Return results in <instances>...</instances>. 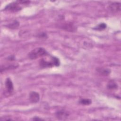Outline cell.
<instances>
[{"label":"cell","instance_id":"1","mask_svg":"<svg viewBox=\"0 0 121 121\" xmlns=\"http://www.w3.org/2000/svg\"><path fill=\"white\" fill-rule=\"evenodd\" d=\"M60 62L58 58L55 57H52L51 61H47L44 59H42L39 61V65L41 68H51L53 66H59Z\"/></svg>","mask_w":121,"mask_h":121},{"label":"cell","instance_id":"14","mask_svg":"<svg viewBox=\"0 0 121 121\" xmlns=\"http://www.w3.org/2000/svg\"><path fill=\"white\" fill-rule=\"evenodd\" d=\"M38 37H39L40 38L45 39V38H47V35L45 33H41L38 35Z\"/></svg>","mask_w":121,"mask_h":121},{"label":"cell","instance_id":"6","mask_svg":"<svg viewBox=\"0 0 121 121\" xmlns=\"http://www.w3.org/2000/svg\"><path fill=\"white\" fill-rule=\"evenodd\" d=\"M29 99L31 103H36L38 102L40 100L39 94L36 92L32 91L29 94Z\"/></svg>","mask_w":121,"mask_h":121},{"label":"cell","instance_id":"5","mask_svg":"<svg viewBox=\"0 0 121 121\" xmlns=\"http://www.w3.org/2000/svg\"><path fill=\"white\" fill-rule=\"evenodd\" d=\"M108 8L110 11L113 12H117L120 11L121 8V3L118 2H112L109 5Z\"/></svg>","mask_w":121,"mask_h":121},{"label":"cell","instance_id":"8","mask_svg":"<svg viewBox=\"0 0 121 121\" xmlns=\"http://www.w3.org/2000/svg\"><path fill=\"white\" fill-rule=\"evenodd\" d=\"M5 87L7 92L11 94L14 90V86L12 81L9 78H7L5 81Z\"/></svg>","mask_w":121,"mask_h":121},{"label":"cell","instance_id":"3","mask_svg":"<svg viewBox=\"0 0 121 121\" xmlns=\"http://www.w3.org/2000/svg\"><path fill=\"white\" fill-rule=\"evenodd\" d=\"M19 3L18 1L13 2L7 5L5 9V10L9 11L11 12H17L21 9V7L19 5Z\"/></svg>","mask_w":121,"mask_h":121},{"label":"cell","instance_id":"9","mask_svg":"<svg viewBox=\"0 0 121 121\" xmlns=\"http://www.w3.org/2000/svg\"><path fill=\"white\" fill-rule=\"evenodd\" d=\"M96 71L101 75L107 76L111 73V70L107 68H98L96 69Z\"/></svg>","mask_w":121,"mask_h":121},{"label":"cell","instance_id":"10","mask_svg":"<svg viewBox=\"0 0 121 121\" xmlns=\"http://www.w3.org/2000/svg\"><path fill=\"white\" fill-rule=\"evenodd\" d=\"M107 88L109 90H115L118 88V85L114 80H111L107 84Z\"/></svg>","mask_w":121,"mask_h":121},{"label":"cell","instance_id":"2","mask_svg":"<svg viewBox=\"0 0 121 121\" xmlns=\"http://www.w3.org/2000/svg\"><path fill=\"white\" fill-rule=\"evenodd\" d=\"M48 52L45 49L42 47L36 48L31 51L28 54L29 59L31 60H35L39 57L47 55Z\"/></svg>","mask_w":121,"mask_h":121},{"label":"cell","instance_id":"4","mask_svg":"<svg viewBox=\"0 0 121 121\" xmlns=\"http://www.w3.org/2000/svg\"><path fill=\"white\" fill-rule=\"evenodd\" d=\"M69 114L65 110H60L55 112L56 117L60 120H65L69 116Z\"/></svg>","mask_w":121,"mask_h":121},{"label":"cell","instance_id":"11","mask_svg":"<svg viewBox=\"0 0 121 121\" xmlns=\"http://www.w3.org/2000/svg\"><path fill=\"white\" fill-rule=\"evenodd\" d=\"M19 26V23L18 21L15 20L11 23H10L7 26L9 28L15 29V28H17V27H18Z\"/></svg>","mask_w":121,"mask_h":121},{"label":"cell","instance_id":"12","mask_svg":"<svg viewBox=\"0 0 121 121\" xmlns=\"http://www.w3.org/2000/svg\"><path fill=\"white\" fill-rule=\"evenodd\" d=\"M106 28V25L105 23H101L96 26L95 27H94L93 29L95 30H99V31H102L104 29H105Z\"/></svg>","mask_w":121,"mask_h":121},{"label":"cell","instance_id":"7","mask_svg":"<svg viewBox=\"0 0 121 121\" xmlns=\"http://www.w3.org/2000/svg\"><path fill=\"white\" fill-rule=\"evenodd\" d=\"M61 28L68 31L73 32L76 31V26L71 23H65L61 26Z\"/></svg>","mask_w":121,"mask_h":121},{"label":"cell","instance_id":"13","mask_svg":"<svg viewBox=\"0 0 121 121\" xmlns=\"http://www.w3.org/2000/svg\"><path fill=\"white\" fill-rule=\"evenodd\" d=\"M79 103L83 105H89L91 104L92 101L89 99H81L79 100Z\"/></svg>","mask_w":121,"mask_h":121},{"label":"cell","instance_id":"15","mask_svg":"<svg viewBox=\"0 0 121 121\" xmlns=\"http://www.w3.org/2000/svg\"><path fill=\"white\" fill-rule=\"evenodd\" d=\"M33 120H34V121H41V120H43V119H41V118H39V117H34L33 119Z\"/></svg>","mask_w":121,"mask_h":121}]
</instances>
